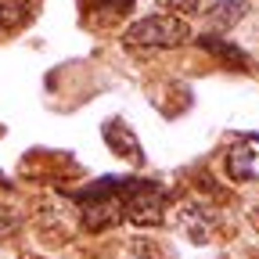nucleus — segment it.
<instances>
[{
    "label": "nucleus",
    "instance_id": "f257e3e1",
    "mask_svg": "<svg viewBox=\"0 0 259 259\" xmlns=\"http://www.w3.org/2000/svg\"><path fill=\"white\" fill-rule=\"evenodd\" d=\"M119 205H122V220L134 227H158L166 220V191L155 180L144 177H119Z\"/></svg>",
    "mask_w": 259,
    "mask_h": 259
},
{
    "label": "nucleus",
    "instance_id": "f03ea898",
    "mask_svg": "<svg viewBox=\"0 0 259 259\" xmlns=\"http://www.w3.org/2000/svg\"><path fill=\"white\" fill-rule=\"evenodd\" d=\"M191 40V25L180 15H148L122 32V47L130 51H169Z\"/></svg>",
    "mask_w": 259,
    "mask_h": 259
},
{
    "label": "nucleus",
    "instance_id": "7ed1b4c3",
    "mask_svg": "<svg viewBox=\"0 0 259 259\" xmlns=\"http://www.w3.org/2000/svg\"><path fill=\"white\" fill-rule=\"evenodd\" d=\"M227 177L231 180H259V134H245L227 151Z\"/></svg>",
    "mask_w": 259,
    "mask_h": 259
},
{
    "label": "nucleus",
    "instance_id": "20e7f679",
    "mask_svg": "<svg viewBox=\"0 0 259 259\" xmlns=\"http://www.w3.org/2000/svg\"><path fill=\"white\" fill-rule=\"evenodd\" d=\"M101 134H105V144H108L112 155H119L122 162H130V166H144V148H141V141L134 137V130H130L122 119H105Z\"/></svg>",
    "mask_w": 259,
    "mask_h": 259
},
{
    "label": "nucleus",
    "instance_id": "39448f33",
    "mask_svg": "<svg viewBox=\"0 0 259 259\" xmlns=\"http://www.w3.org/2000/svg\"><path fill=\"white\" fill-rule=\"evenodd\" d=\"M212 223H216V216L205 209V205H184L180 209V227H184V234L191 238V241H209V234H212Z\"/></svg>",
    "mask_w": 259,
    "mask_h": 259
},
{
    "label": "nucleus",
    "instance_id": "423d86ee",
    "mask_svg": "<svg viewBox=\"0 0 259 259\" xmlns=\"http://www.w3.org/2000/svg\"><path fill=\"white\" fill-rule=\"evenodd\" d=\"M198 47H202V51H209L212 58H220L223 65H231V69H248L245 51H241V47H234V44H227V40H220L216 32H205V36H198Z\"/></svg>",
    "mask_w": 259,
    "mask_h": 259
},
{
    "label": "nucleus",
    "instance_id": "0eeeda50",
    "mask_svg": "<svg viewBox=\"0 0 259 259\" xmlns=\"http://www.w3.org/2000/svg\"><path fill=\"white\" fill-rule=\"evenodd\" d=\"M205 18H209L212 32H227V29H234L245 18V4H241V0H216Z\"/></svg>",
    "mask_w": 259,
    "mask_h": 259
},
{
    "label": "nucleus",
    "instance_id": "6e6552de",
    "mask_svg": "<svg viewBox=\"0 0 259 259\" xmlns=\"http://www.w3.org/2000/svg\"><path fill=\"white\" fill-rule=\"evenodd\" d=\"M40 0H0V25L4 29H22L25 22H32Z\"/></svg>",
    "mask_w": 259,
    "mask_h": 259
},
{
    "label": "nucleus",
    "instance_id": "1a4fd4ad",
    "mask_svg": "<svg viewBox=\"0 0 259 259\" xmlns=\"http://www.w3.org/2000/svg\"><path fill=\"white\" fill-rule=\"evenodd\" d=\"M137 0H90V11L101 15V18H119V15H130Z\"/></svg>",
    "mask_w": 259,
    "mask_h": 259
},
{
    "label": "nucleus",
    "instance_id": "9d476101",
    "mask_svg": "<svg viewBox=\"0 0 259 259\" xmlns=\"http://www.w3.org/2000/svg\"><path fill=\"white\" fill-rule=\"evenodd\" d=\"M155 4L162 8V11H166V15H194V11H198V4H202V0H155Z\"/></svg>",
    "mask_w": 259,
    "mask_h": 259
},
{
    "label": "nucleus",
    "instance_id": "9b49d317",
    "mask_svg": "<svg viewBox=\"0 0 259 259\" xmlns=\"http://www.w3.org/2000/svg\"><path fill=\"white\" fill-rule=\"evenodd\" d=\"M22 231V216L15 209H4L0 205V238H15Z\"/></svg>",
    "mask_w": 259,
    "mask_h": 259
},
{
    "label": "nucleus",
    "instance_id": "f8f14e48",
    "mask_svg": "<svg viewBox=\"0 0 259 259\" xmlns=\"http://www.w3.org/2000/svg\"><path fill=\"white\" fill-rule=\"evenodd\" d=\"M22 259H44V255H22Z\"/></svg>",
    "mask_w": 259,
    "mask_h": 259
},
{
    "label": "nucleus",
    "instance_id": "ddd939ff",
    "mask_svg": "<svg viewBox=\"0 0 259 259\" xmlns=\"http://www.w3.org/2000/svg\"><path fill=\"white\" fill-rule=\"evenodd\" d=\"M0 184H8V180H4V173H0Z\"/></svg>",
    "mask_w": 259,
    "mask_h": 259
}]
</instances>
